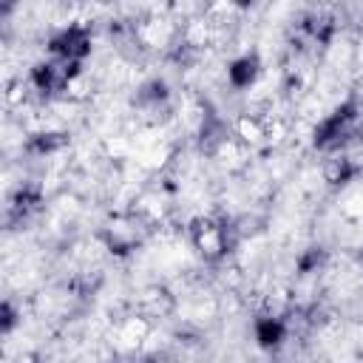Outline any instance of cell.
<instances>
[{
	"label": "cell",
	"instance_id": "6da1fadb",
	"mask_svg": "<svg viewBox=\"0 0 363 363\" xmlns=\"http://www.w3.org/2000/svg\"><path fill=\"white\" fill-rule=\"evenodd\" d=\"M255 74H258L255 57H241V60H235L233 68H230V82H233L235 88H247V85L255 79Z\"/></svg>",
	"mask_w": 363,
	"mask_h": 363
},
{
	"label": "cell",
	"instance_id": "3957f363",
	"mask_svg": "<svg viewBox=\"0 0 363 363\" xmlns=\"http://www.w3.org/2000/svg\"><path fill=\"white\" fill-rule=\"evenodd\" d=\"M233 3H238V6H247V3H252V0H233Z\"/></svg>",
	"mask_w": 363,
	"mask_h": 363
},
{
	"label": "cell",
	"instance_id": "7a4b0ae2",
	"mask_svg": "<svg viewBox=\"0 0 363 363\" xmlns=\"http://www.w3.org/2000/svg\"><path fill=\"white\" fill-rule=\"evenodd\" d=\"M255 337H258L264 346H275V343H281V337H284V326H281V320H278V318H261L258 326H255Z\"/></svg>",
	"mask_w": 363,
	"mask_h": 363
}]
</instances>
